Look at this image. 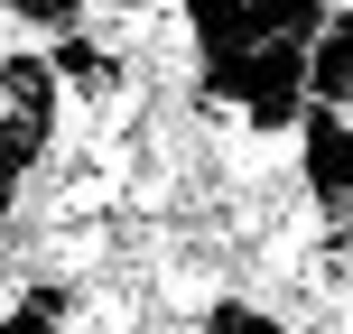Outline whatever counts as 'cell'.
<instances>
[{"label": "cell", "instance_id": "obj_1", "mask_svg": "<svg viewBox=\"0 0 353 334\" xmlns=\"http://www.w3.org/2000/svg\"><path fill=\"white\" fill-rule=\"evenodd\" d=\"M288 167H298V195H307L316 213L353 205V112H325V103H307V121H298V149H288Z\"/></svg>", "mask_w": 353, "mask_h": 334}, {"label": "cell", "instance_id": "obj_2", "mask_svg": "<svg viewBox=\"0 0 353 334\" xmlns=\"http://www.w3.org/2000/svg\"><path fill=\"white\" fill-rule=\"evenodd\" d=\"M0 112H19V121H47V130H65V84H56L47 47H28V37H10V47H0Z\"/></svg>", "mask_w": 353, "mask_h": 334}, {"label": "cell", "instance_id": "obj_3", "mask_svg": "<svg viewBox=\"0 0 353 334\" xmlns=\"http://www.w3.org/2000/svg\"><path fill=\"white\" fill-rule=\"evenodd\" d=\"M307 103L353 112V10H335L316 37H307Z\"/></svg>", "mask_w": 353, "mask_h": 334}, {"label": "cell", "instance_id": "obj_4", "mask_svg": "<svg viewBox=\"0 0 353 334\" xmlns=\"http://www.w3.org/2000/svg\"><path fill=\"white\" fill-rule=\"evenodd\" d=\"M195 334H298V316H288L279 298H261V288H214Z\"/></svg>", "mask_w": 353, "mask_h": 334}, {"label": "cell", "instance_id": "obj_5", "mask_svg": "<svg viewBox=\"0 0 353 334\" xmlns=\"http://www.w3.org/2000/svg\"><path fill=\"white\" fill-rule=\"evenodd\" d=\"M103 19H159V10H176V0H93Z\"/></svg>", "mask_w": 353, "mask_h": 334}]
</instances>
